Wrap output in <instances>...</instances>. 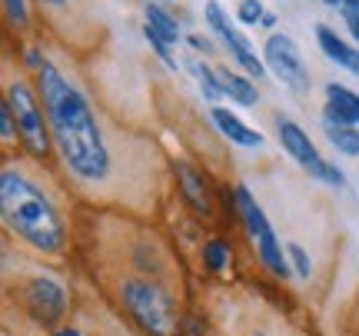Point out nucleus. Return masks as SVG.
<instances>
[{
    "label": "nucleus",
    "mask_w": 359,
    "mask_h": 336,
    "mask_svg": "<svg viewBox=\"0 0 359 336\" xmlns=\"http://www.w3.org/2000/svg\"><path fill=\"white\" fill-rule=\"evenodd\" d=\"M37 93L47 110L53 133V147L64 160V167L83 183H100L110 173V150L103 140V130L93 116V107L83 93L64 77V70L47 60L37 70Z\"/></svg>",
    "instance_id": "1"
},
{
    "label": "nucleus",
    "mask_w": 359,
    "mask_h": 336,
    "mask_svg": "<svg viewBox=\"0 0 359 336\" xmlns=\"http://www.w3.org/2000/svg\"><path fill=\"white\" fill-rule=\"evenodd\" d=\"M0 207L4 223L13 236H20L40 253H60L67 243V227L60 213L20 170H4L0 173Z\"/></svg>",
    "instance_id": "2"
},
{
    "label": "nucleus",
    "mask_w": 359,
    "mask_h": 336,
    "mask_svg": "<svg viewBox=\"0 0 359 336\" xmlns=\"http://www.w3.org/2000/svg\"><path fill=\"white\" fill-rule=\"evenodd\" d=\"M120 300L137 320L143 333L150 336H177V303L167 290L154 280H123Z\"/></svg>",
    "instance_id": "3"
},
{
    "label": "nucleus",
    "mask_w": 359,
    "mask_h": 336,
    "mask_svg": "<svg viewBox=\"0 0 359 336\" xmlns=\"http://www.w3.org/2000/svg\"><path fill=\"white\" fill-rule=\"evenodd\" d=\"M13 110V120H17V140L24 143V150L37 160H47L53 147V133H50V120H47V110L40 107V93L37 87H30L27 80H11L7 87V97H4Z\"/></svg>",
    "instance_id": "4"
},
{
    "label": "nucleus",
    "mask_w": 359,
    "mask_h": 336,
    "mask_svg": "<svg viewBox=\"0 0 359 336\" xmlns=\"http://www.w3.org/2000/svg\"><path fill=\"white\" fill-rule=\"evenodd\" d=\"M233 200H236V217L243 220L246 233H250L253 243H257L259 263H263L273 276H283V280H286V276H290V263L283 257L280 236H276V230L269 227L266 213H263V207L257 203V196L250 194L243 183H236V187H233Z\"/></svg>",
    "instance_id": "5"
},
{
    "label": "nucleus",
    "mask_w": 359,
    "mask_h": 336,
    "mask_svg": "<svg viewBox=\"0 0 359 336\" xmlns=\"http://www.w3.org/2000/svg\"><path fill=\"white\" fill-rule=\"evenodd\" d=\"M203 24L210 27V34L219 37V43L230 51L236 70H243L246 77H257V80H263L269 74L266 64H263V53H257V47L246 40V34L240 30V24L230 20V13L223 11L219 0H206L203 4Z\"/></svg>",
    "instance_id": "6"
},
{
    "label": "nucleus",
    "mask_w": 359,
    "mask_h": 336,
    "mask_svg": "<svg viewBox=\"0 0 359 336\" xmlns=\"http://www.w3.org/2000/svg\"><path fill=\"white\" fill-rule=\"evenodd\" d=\"M276 137H280L283 150L293 156V160L306 170L309 177L330 183V187H343V183H346V173L336 167V163H330L326 156H320L316 143L309 140V133L299 127L296 120H290V116H276Z\"/></svg>",
    "instance_id": "7"
},
{
    "label": "nucleus",
    "mask_w": 359,
    "mask_h": 336,
    "mask_svg": "<svg viewBox=\"0 0 359 336\" xmlns=\"http://www.w3.org/2000/svg\"><path fill=\"white\" fill-rule=\"evenodd\" d=\"M263 64L273 77L280 80L283 87H290L293 93H306L309 90V67L303 60V51L290 34H269L263 40Z\"/></svg>",
    "instance_id": "8"
},
{
    "label": "nucleus",
    "mask_w": 359,
    "mask_h": 336,
    "mask_svg": "<svg viewBox=\"0 0 359 336\" xmlns=\"http://www.w3.org/2000/svg\"><path fill=\"white\" fill-rule=\"evenodd\" d=\"M24 300H27V310L37 323H57L67 310V293L64 286L50 280V276H34L24 290Z\"/></svg>",
    "instance_id": "9"
},
{
    "label": "nucleus",
    "mask_w": 359,
    "mask_h": 336,
    "mask_svg": "<svg viewBox=\"0 0 359 336\" xmlns=\"http://www.w3.org/2000/svg\"><path fill=\"white\" fill-rule=\"evenodd\" d=\"M173 173H177V187H180V194H183V200L190 203V210L196 217L210 220L213 217V190H210V180L193 163H187V160H177Z\"/></svg>",
    "instance_id": "10"
},
{
    "label": "nucleus",
    "mask_w": 359,
    "mask_h": 336,
    "mask_svg": "<svg viewBox=\"0 0 359 336\" xmlns=\"http://www.w3.org/2000/svg\"><path fill=\"white\" fill-rule=\"evenodd\" d=\"M323 127H359V93L346 83H326V104H323Z\"/></svg>",
    "instance_id": "11"
},
{
    "label": "nucleus",
    "mask_w": 359,
    "mask_h": 336,
    "mask_svg": "<svg viewBox=\"0 0 359 336\" xmlns=\"http://www.w3.org/2000/svg\"><path fill=\"white\" fill-rule=\"evenodd\" d=\"M217 83L223 90V100H230L236 107H246L253 110L259 104V87L253 77H246L243 70H233L226 64H217Z\"/></svg>",
    "instance_id": "12"
},
{
    "label": "nucleus",
    "mask_w": 359,
    "mask_h": 336,
    "mask_svg": "<svg viewBox=\"0 0 359 336\" xmlns=\"http://www.w3.org/2000/svg\"><path fill=\"white\" fill-rule=\"evenodd\" d=\"M316 43H320L323 57H326L330 64L343 67V70H349V74L359 77V47L356 43H349L346 37H339L333 27H326V24L316 27Z\"/></svg>",
    "instance_id": "13"
},
{
    "label": "nucleus",
    "mask_w": 359,
    "mask_h": 336,
    "mask_svg": "<svg viewBox=\"0 0 359 336\" xmlns=\"http://www.w3.org/2000/svg\"><path fill=\"white\" fill-rule=\"evenodd\" d=\"M210 120H213L219 133H223L230 143H236V147H246V150H257V147H263V133H259V130H253V127H246V123L233 114L230 107H213V110H210Z\"/></svg>",
    "instance_id": "14"
},
{
    "label": "nucleus",
    "mask_w": 359,
    "mask_h": 336,
    "mask_svg": "<svg viewBox=\"0 0 359 336\" xmlns=\"http://www.w3.org/2000/svg\"><path fill=\"white\" fill-rule=\"evenodd\" d=\"M143 24L154 27L160 37L167 40L170 47H177L180 40H187V34L180 30V20L173 17V13L163 7V4H156V0H150V4H143Z\"/></svg>",
    "instance_id": "15"
},
{
    "label": "nucleus",
    "mask_w": 359,
    "mask_h": 336,
    "mask_svg": "<svg viewBox=\"0 0 359 336\" xmlns=\"http://www.w3.org/2000/svg\"><path fill=\"white\" fill-rule=\"evenodd\" d=\"M190 70H193V77H196V87L203 93V100L217 107L223 100V90H219V83H217V67H210L206 60H193Z\"/></svg>",
    "instance_id": "16"
},
{
    "label": "nucleus",
    "mask_w": 359,
    "mask_h": 336,
    "mask_svg": "<svg viewBox=\"0 0 359 336\" xmlns=\"http://www.w3.org/2000/svg\"><path fill=\"white\" fill-rule=\"evenodd\" d=\"M326 140L343 156H359V127H326Z\"/></svg>",
    "instance_id": "17"
},
{
    "label": "nucleus",
    "mask_w": 359,
    "mask_h": 336,
    "mask_svg": "<svg viewBox=\"0 0 359 336\" xmlns=\"http://www.w3.org/2000/svg\"><path fill=\"white\" fill-rule=\"evenodd\" d=\"M143 40H147V43H150V51H154L156 57L163 60V67H167V70L180 74V60H177V53L170 51V43H167L163 37H160V34H156L154 27H147V24H143Z\"/></svg>",
    "instance_id": "18"
},
{
    "label": "nucleus",
    "mask_w": 359,
    "mask_h": 336,
    "mask_svg": "<svg viewBox=\"0 0 359 336\" xmlns=\"http://www.w3.org/2000/svg\"><path fill=\"white\" fill-rule=\"evenodd\" d=\"M203 263L213 273H223V270H226V263H230V246L223 243L219 236L206 240V243H203Z\"/></svg>",
    "instance_id": "19"
},
{
    "label": "nucleus",
    "mask_w": 359,
    "mask_h": 336,
    "mask_svg": "<svg viewBox=\"0 0 359 336\" xmlns=\"http://www.w3.org/2000/svg\"><path fill=\"white\" fill-rule=\"evenodd\" d=\"M263 17H266L263 0H240V4H236V13H233V20L240 27H259Z\"/></svg>",
    "instance_id": "20"
},
{
    "label": "nucleus",
    "mask_w": 359,
    "mask_h": 336,
    "mask_svg": "<svg viewBox=\"0 0 359 336\" xmlns=\"http://www.w3.org/2000/svg\"><path fill=\"white\" fill-rule=\"evenodd\" d=\"M4 17H7L11 30H27L30 27V7H27V0H4Z\"/></svg>",
    "instance_id": "21"
},
{
    "label": "nucleus",
    "mask_w": 359,
    "mask_h": 336,
    "mask_svg": "<svg viewBox=\"0 0 359 336\" xmlns=\"http://www.w3.org/2000/svg\"><path fill=\"white\" fill-rule=\"evenodd\" d=\"M0 137H4V143H13V137H17V120H13V110L7 100L0 104Z\"/></svg>",
    "instance_id": "22"
},
{
    "label": "nucleus",
    "mask_w": 359,
    "mask_h": 336,
    "mask_svg": "<svg viewBox=\"0 0 359 336\" xmlns=\"http://www.w3.org/2000/svg\"><path fill=\"white\" fill-rule=\"evenodd\" d=\"M286 250H290V260H293L296 273H299V276L306 280V276H309V270H313V260H309V253H306V250H303V246H299V243H290V246H286Z\"/></svg>",
    "instance_id": "23"
},
{
    "label": "nucleus",
    "mask_w": 359,
    "mask_h": 336,
    "mask_svg": "<svg viewBox=\"0 0 359 336\" xmlns=\"http://www.w3.org/2000/svg\"><path fill=\"white\" fill-rule=\"evenodd\" d=\"M43 64H47V57H43L40 47H24V67L27 70H34V74H37Z\"/></svg>",
    "instance_id": "24"
},
{
    "label": "nucleus",
    "mask_w": 359,
    "mask_h": 336,
    "mask_svg": "<svg viewBox=\"0 0 359 336\" xmlns=\"http://www.w3.org/2000/svg\"><path fill=\"white\" fill-rule=\"evenodd\" d=\"M187 43H190V47H193L196 53H203V57H206V53L217 51V47H213V40L203 37V34H187Z\"/></svg>",
    "instance_id": "25"
},
{
    "label": "nucleus",
    "mask_w": 359,
    "mask_h": 336,
    "mask_svg": "<svg viewBox=\"0 0 359 336\" xmlns=\"http://www.w3.org/2000/svg\"><path fill=\"white\" fill-rule=\"evenodd\" d=\"M343 17V24H346L349 30V37H353V43L359 47V13H339Z\"/></svg>",
    "instance_id": "26"
},
{
    "label": "nucleus",
    "mask_w": 359,
    "mask_h": 336,
    "mask_svg": "<svg viewBox=\"0 0 359 336\" xmlns=\"http://www.w3.org/2000/svg\"><path fill=\"white\" fill-rule=\"evenodd\" d=\"M276 24H280V17H276L273 11H266V17H263V24H259V27H263V30H269V34H276Z\"/></svg>",
    "instance_id": "27"
},
{
    "label": "nucleus",
    "mask_w": 359,
    "mask_h": 336,
    "mask_svg": "<svg viewBox=\"0 0 359 336\" xmlns=\"http://www.w3.org/2000/svg\"><path fill=\"white\" fill-rule=\"evenodd\" d=\"M67 4H70V0H40V7H47V11H60Z\"/></svg>",
    "instance_id": "28"
},
{
    "label": "nucleus",
    "mask_w": 359,
    "mask_h": 336,
    "mask_svg": "<svg viewBox=\"0 0 359 336\" xmlns=\"http://www.w3.org/2000/svg\"><path fill=\"white\" fill-rule=\"evenodd\" d=\"M53 336H80V330H74V326H64V330H57Z\"/></svg>",
    "instance_id": "29"
}]
</instances>
